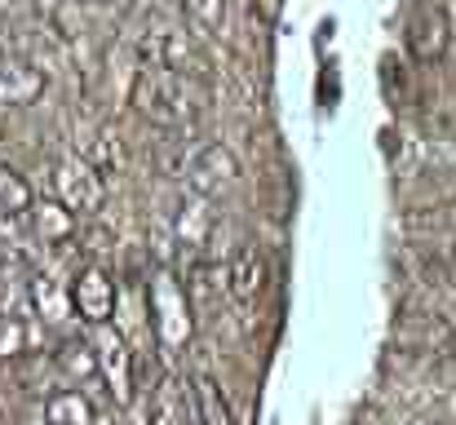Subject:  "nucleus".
Returning <instances> with one entry per match:
<instances>
[{"label": "nucleus", "mask_w": 456, "mask_h": 425, "mask_svg": "<svg viewBox=\"0 0 456 425\" xmlns=\"http://www.w3.org/2000/svg\"><path fill=\"white\" fill-rule=\"evenodd\" d=\"M208 204H213V200L191 195V200L177 208V240H182L186 249H208V244H213V235H217V217L208 213Z\"/></svg>", "instance_id": "f8f14e48"}, {"label": "nucleus", "mask_w": 456, "mask_h": 425, "mask_svg": "<svg viewBox=\"0 0 456 425\" xmlns=\"http://www.w3.org/2000/svg\"><path fill=\"white\" fill-rule=\"evenodd\" d=\"M403 45L417 62H439L452 45V18L444 4H417L403 27Z\"/></svg>", "instance_id": "423d86ee"}, {"label": "nucleus", "mask_w": 456, "mask_h": 425, "mask_svg": "<svg viewBox=\"0 0 456 425\" xmlns=\"http://www.w3.org/2000/svg\"><path fill=\"white\" fill-rule=\"evenodd\" d=\"M85 159H94L102 173H107V168H120V164H125V138H120V129H116V125L89 129V138H85Z\"/></svg>", "instance_id": "f3484780"}, {"label": "nucleus", "mask_w": 456, "mask_h": 425, "mask_svg": "<svg viewBox=\"0 0 456 425\" xmlns=\"http://www.w3.org/2000/svg\"><path fill=\"white\" fill-rule=\"evenodd\" d=\"M67 288H71V306H76V315L85 323L98 328V323H107L116 315V283H111V275L102 266H85Z\"/></svg>", "instance_id": "1a4fd4ad"}, {"label": "nucleus", "mask_w": 456, "mask_h": 425, "mask_svg": "<svg viewBox=\"0 0 456 425\" xmlns=\"http://www.w3.org/2000/svg\"><path fill=\"white\" fill-rule=\"evenodd\" d=\"M151 425H204L195 408V390L177 377H164L151 399Z\"/></svg>", "instance_id": "9b49d317"}, {"label": "nucleus", "mask_w": 456, "mask_h": 425, "mask_svg": "<svg viewBox=\"0 0 456 425\" xmlns=\"http://www.w3.org/2000/svg\"><path fill=\"white\" fill-rule=\"evenodd\" d=\"M53 195H58L71 213L89 217V213H98V208L107 204V177H102V168H98L94 159H85V155H62V159H53Z\"/></svg>", "instance_id": "39448f33"}, {"label": "nucleus", "mask_w": 456, "mask_h": 425, "mask_svg": "<svg viewBox=\"0 0 456 425\" xmlns=\"http://www.w3.org/2000/svg\"><path fill=\"white\" fill-rule=\"evenodd\" d=\"M182 22L195 27L200 36H226L231 27V0H173Z\"/></svg>", "instance_id": "ddd939ff"}, {"label": "nucleus", "mask_w": 456, "mask_h": 425, "mask_svg": "<svg viewBox=\"0 0 456 425\" xmlns=\"http://www.w3.org/2000/svg\"><path fill=\"white\" fill-rule=\"evenodd\" d=\"M49 89V76L18 49L0 53V107H36Z\"/></svg>", "instance_id": "6e6552de"}, {"label": "nucleus", "mask_w": 456, "mask_h": 425, "mask_svg": "<svg viewBox=\"0 0 456 425\" xmlns=\"http://www.w3.org/2000/svg\"><path fill=\"white\" fill-rule=\"evenodd\" d=\"M27 350V323L0 310V359H18Z\"/></svg>", "instance_id": "412c9836"}, {"label": "nucleus", "mask_w": 456, "mask_h": 425, "mask_svg": "<svg viewBox=\"0 0 456 425\" xmlns=\"http://www.w3.org/2000/svg\"><path fill=\"white\" fill-rule=\"evenodd\" d=\"M191 390H195V408H200V421L204 425H235L231 404H226V395H222V386L213 377H195Z\"/></svg>", "instance_id": "a211bd4d"}, {"label": "nucleus", "mask_w": 456, "mask_h": 425, "mask_svg": "<svg viewBox=\"0 0 456 425\" xmlns=\"http://www.w3.org/2000/svg\"><path fill=\"white\" fill-rule=\"evenodd\" d=\"M134 53L138 62H155V67H173L186 76H208V58L200 49V31L186 27L182 18H164V13H142V22L134 27Z\"/></svg>", "instance_id": "f03ea898"}, {"label": "nucleus", "mask_w": 456, "mask_h": 425, "mask_svg": "<svg viewBox=\"0 0 456 425\" xmlns=\"http://www.w3.org/2000/svg\"><path fill=\"white\" fill-rule=\"evenodd\" d=\"M262 292H266V253L257 244H240L226 266V297L235 306H257Z\"/></svg>", "instance_id": "9d476101"}, {"label": "nucleus", "mask_w": 456, "mask_h": 425, "mask_svg": "<svg viewBox=\"0 0 456 425\" xmlns=\"http://www.w3.org/2000/svg\"><path fill=\"white\" fill-rule=\"evenodd\" d=\"M31 226H36V240H45V244H67V240L76 235V213H71L62 200L31 204Z\"/></svg>", "instance_id": "4468645a"}, {"label": "nucleus", "mask_w": 456, "mask_h": 425, "mask_svg": "<svg viewBox=\"0 0 456 425\" xmlns=\"http://www.w3.org/2000/svg\"><path fill=\"white\" fill-rule=\"evenodd\" d=\"M177 177H182V186H186L191 195H200V200H222V195H231V191L240 186V159H235V151H231L226 142H200V146L182 159Z\"/></svg>", "instance_id": "7ed1b4c3"}, {"label": "nucleus", "mask_w": 456, "mask_h": 425, "mask_svg": "<svg viewBox=\"0 0 456 425\" xmlns=\"http://www.w3.org/2000/svg\"><path fill=\"white\" fill-rule=\"evenodd\" d=\"M408 425H439V421H430V417H417V421H408Z\"/></svg>", "instance_id": "4be33fe9"}, {"label": "nucleus", "mask_w": 456, "mask_h": 425, "mask_svg": "<svg viewBox=\"0 0 456 425\" xmlns=\"http://www.w3.org/2000/svg\"><path fill=\"white\" fill-rule=\"evenodd\" d=\"M94 350H98V368H102V381H107L111 399L129 404L134 399V350H129V341L120 332H111L107 323H98Z\"/></svg>", "instance_id": "0eeeda50"}, {"label": "nucleus", "mask_w": 456, "mask_h": 425, "mask_svg": "<svg viewBox=\"0 0 456 425\" xmlns=\"http://www.w3.org/2000/svg\"><path fill=\"white\" fill-rule=\"evenodd\" d=\"M31 186L13 173V168H4L0 164V217H18V213H31Z\"/></svg>", "instance_id": "aec40b11"}, {"label": "nucleus", "mask_w": 456, "mask_h": 425, "mask_svg": "<svg viewBox=\"0 0 456 425\" xmlns=\"http://www.w3.org/2000/svg\"><path fill=\"white\" fill-rule=\"evenodd\" d=\"M147 306H151L155 341L164 350H182L191 341V288L173 271H155L151 288H147Z\"/></svg>", "instance_id": "20e7f679"}, {"label": "nucleus", "mask_w": 456, "mask_h": 425, "mask_svg": "<svg viewBox=\"0 0 456 425\" xmlns=\"http://www.w3.org/2000/svg\"><path fill=\"white\" fill-rule=\"evenodd\" d=\"M31 306H36V315H40L45 323H62V319L76 315L71 288L58 283V280H49V275H36V280H31Z\"/></svg>", "instance_id": "2eb2a0df"}, {"label": "nucleus", "mask_w": 456, "mask_h": 425, "mask_svg": "<svg viewBox=\"0 0 456 425\" xmlns=\"http://www.w3.org/2000/svg\"><path fill=\"white\" fill-rule=\"evenodd\" d=\"M129 107L155 125V129H191L204 107H208V89L200 76H186V71H173V67H155V62H142L134 71V85H129Z\"/></svg>", "instance_id": "f257e3e1"}, {"label": "nucleus", "mask_w": 456, "mask_h": 425, "mask_svg": "<svg viewBox=\"0 0 456 425\" xmlns=\"http://www.w3.org/2000/svg\"><path fill=\"white\" fill-rule=\"evenodd\" d=\"M40 413L53 425H94V408H89V399L80 390H53L40 404Z\"/></svg>", "instance_id": "dca6fc26"}, {"label": "nucleus", "mask_w": 456, "mask_h": 425, "mask_svg": "<svg viewBox=\"0 0 456 425\" xmlns=\"http://www.w3.org/2000/svg\"><path fill=\"white\" fill-rule=\"evenodd\" d=\"M58 364H62V372H71V377H102L94 341H62V346H58Z\"/></svg>", "instance_id": "6ab92c4d"}]
</instances>
